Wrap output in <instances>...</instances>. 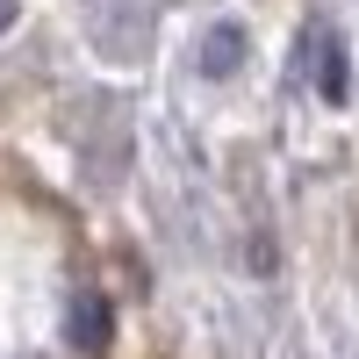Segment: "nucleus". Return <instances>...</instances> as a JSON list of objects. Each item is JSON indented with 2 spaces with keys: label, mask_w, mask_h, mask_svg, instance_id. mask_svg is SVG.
Here are the masks:
<instances>
[{
  "label": "nucleus",
  "mask_w": 359,
  "mask_h": 359,
  "mask_svg": "<svg viewBox=\"0 0 359 359\" xmlns=\"http://www.w3.org/2000/svg\"><path fill=\"white\" fill-rule=\"evenodd\" d=\"M108 338H115L108 294H101V287H72V294H65V345H72V352H108Z\"/></svg>",
  "instance_id": "f257e3e1"
},
{
  "label": "nucleus",
  "mask_w": 359,
  "mask_h": 359,
  "mask_svg": "<svg viewBox=\"0 0 359 359\" xmlns=\"http://www.w3.org/2000/svg\"><path fill=\"white\" fill-rule=\"evenodd\" d=\"M316 94L331 101V108L352 101V50H345V36H338L331 22H316Z\"/></svg>",
  "instance_id": "f03ea898"
},
{
  "label": "nucleus",
  "mask_w": 359,
  "mask_h": 359,
  "mask_svg": "<svg viewBox=\"0 0 359 359\" xmlns=\"http://www.w3.org/2000/svg\"><path fill=\"white\" fill-rule=\"evenodd\" d=\"M237 65H245V29H237V22H216V29L201 36V72H208V79H230Z\"/></svg>",
  "instance_id": "7ed1b4c3"
},
{
  "label": "nucleus",
  "mask_w": 359,
  "mask_h": 359,
  "mask_svg": "<svg viewBox=\"0 0 359 359\" xmlns=\"http://www.w3.org/2000/svg\"><path fill=\"white\" fill-rule=\"evenodd\" d=\"M8 22H15V0H0V36H8Z\"/></svg>",
  "instance_id": "20e7f679"
}]
</instances>
